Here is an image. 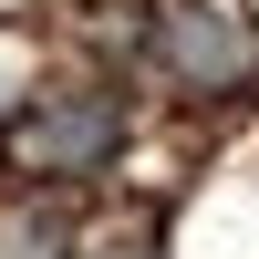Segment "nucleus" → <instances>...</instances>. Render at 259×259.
<instances>
[{
  "instance_id": "f257e3e1",
  "label": "nucleus",
  "mask_w": 259,
  "mask_h": 259,
  "mask_svg": "<svg viewBox=\"0 0 259 259\" xmlns=\"http://www.w3.org/2000/svg\"><path fill=\"white\" fill-rule=\"evenodd\" d=\"M114 145H124V94H104V83L41 94L11 124V166H31V177H94V166H114Z\"/></svg>"
},
{
  "instance_id": "f03ea898",
  "label": "nucleus",
  "mask_w": 259,
  "mask_h": 259,
  "mask_svg": "<svg viewBox=\"0 0 259 259\" xmlns=\"http://www.w3.org/2000/svg\"><path fill=\"white\" fill-rule=\"evenodd\" d=\"M156 52H166L177 83H239V73H249V31H239L228 11H207V0H187V11L156 21Z\"/></svg>"
},
{
  "instance_id": "7ed1b4c3",
  "label": "nucleus",
  "mask_w": 259,
  "mask_h": 259,
  "mask_svg": "<svg viewBox=\"0 0 259 259\" xmlns=\"http://www.w3.org/2000/svg\"><path fill=\"white\" fill-rule=\"evenodd\" d=\"M94 259H145V249H94Z\"/></svg>"
}]
</instances>
